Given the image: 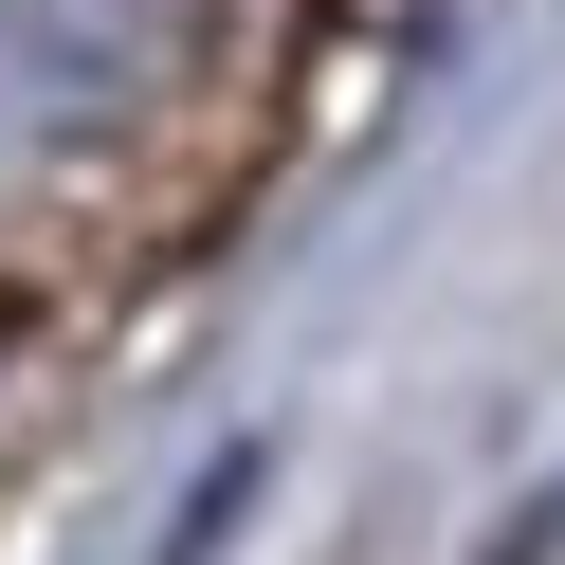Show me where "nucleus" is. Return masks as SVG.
<instances>
[{
	"instance_id": "f257e3e1",
	"label": "nucleus",
	"mask_w": 565,
	"mask_h": 565,
	"mask_svg": "<svg viewBox=\"0 0 565 565\" xmlns=\"http://www.w3.org/2000/svg\"><path fill=\"white\" fill-rule=\"evenodd\" d=\"M147 38H164V0H0V164L110 128L128 74H147Z\"/></svg>"
}]
</instances>
